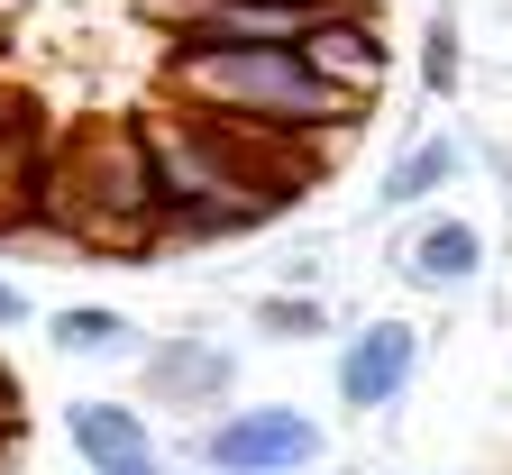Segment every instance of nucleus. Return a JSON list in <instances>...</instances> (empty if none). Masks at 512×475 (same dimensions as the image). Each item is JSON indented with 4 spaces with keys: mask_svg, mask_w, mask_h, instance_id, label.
<instances>
[{
    "mask_svg": "<svg viewBox=\"0 0 512 475\" xmlns=\"http://www.w3.org/2000/svg\"><path fill=\"white\" fill-rule=\"evenodd\" d=\"M165 92H174V110L266 128V138H302V147H330L357 119L302 64V46H165Z\"/></svg>",
    "mask_w": 512,
    "mask_h": 475,
    "instance_id": "f257e3e1",
    "label": "nucleus"
},
{
    "mask_svg": "<svg viewBox=\"0 0 512 475\" xmlns=\"http://www.w3.org/2000/svg\"><path fill=\"white\" fill-rule=\"evenodd\" d=\"M55 220L74 229L83 247H101V256H128V247L165 238L156 183H147V138L128 119L83 128V138L55 156ZM128 265H138V256H128Z\"/></svg>",
    "mask_w": 512,
    "mask_h": 475,
    "instance_id": "f03ea898",
    "label": "nucleus"
},
{
    "mask_svg": "<svg viewBox=\"0 0 512 475\" xmlns=\"http://www.w3.org/2000/svg\"><path fill=\"white\" fill-rule=\"evenodd\" d=\"M192 448H202V466H211V475H311L320 457H330L320 421H311V412H293V402H247V412L211 421Z\"/></svg>",
    "mask_w": 512,
    "mask_h": 475,
    "instance_id": "7ed1b4c3",
    "label": "nucleus"
},
{
    "mask_svg": "<svg viewBox=\"0 0 512 475\" xmlns=\"http://www.w3.org/2000/svg\"><path fill=\"white\" fill-rule=\"evenodd\" d=\"M421 375V329L412 320H366L339 348V402L348 412H394Z\"/></svg>",
    "mask_w": 512,
    "mask_h": 475,
    "instance_id": "20e7f679",
    "label": "nucleus"
},
{
    "mask_svg": "<svg viewBox=\"0 0 512 475\" xmlns=\"http://www.w3.org/2000/svg\"><path fill=\"white\" fill-rule=\"evenodd\" d=\"M302 64H311L339 101H375V83H384V37H375V19L348 0V10H330V19L302 37Z\"/></svg>",
    "mask_w": 512,
    "mask_h": 475,
    "instance_id": "39448f33",
    "label": "nucleus"
},
{
    "mask_svg": "<svg viewBox=\"0 0 512 475\" xmlns=\"http://www.w3.org/2000/svg\"><path fill=\"white\" fill-rule=\"evenodd\" d=\"M64 439L92 475H156V430L138 402H74L64 412Z\"/></svg>",
    "mask_w": 512,
    "mask_h": 475,
    "instance_id": "423d86ee",
    "label": "nucleus"
},
{
    "mask_svg": "<svg viewBox=\"0 0 512 475\" xmlns=\"http://www.w3.org/2000/svg\"><path fill=\"white\" fill-rule=\"evenodd\" d=\"M476 275H485V229L476 220L439 211V220H421L403 238V284H421V293H467Z\"/></svg>",
    "mask_w": 512,
    "mask_h": 475,
    "instance_id": "0eeeda50",
    "label": "nucleus"
},
{
    "mask_svg": "<svg viewBox=\"0 0 512 475\" xmlns=\"http://www.w3.org/2000/svg\"><path fill=\"white\" fill-rule=\"evenodd\" d=\"M458 174H467V147H458V138H412L394 165H384V183H375V211H421V201H439Z\"/></svg>",
    "mask_w": 512,
    "mask_h": 475,
    "instance_id": "6e6552de",
    "label": "nucleus"
},
{
    "mask_svg": "<svg viewBox=\"0 0 512 475\" xmlns=\"http://www.w3.org/2000/svg\"><path fill=\"white\" fill-rule=\"evenodd\" d=\"M46 348L55 357H83V366H110V357H138V320L110 311V302H64L46 320Z\"/></svg>",
    "mask_w": 512,
    "mask_h": 475,
    "instance_id": "1a4fd4ad",
    "label": "nucleus"
},
{
    "mask_svg": "<svg viewBox=\"0 0 512 475\" xmlns=\"http://www.w3.org/2000/svg\"><path fill=\"white\" fill-rule=\"evenodd\" d=\"M229 375H238V366H229L220 348H192V338H174V348H156V357H147V384H156L165 402H220V393H229Z\"/></svg>",
    "mask_w": 512,
    "mask_h": 475,
    "instance_id": "9d476101",
    "label": "nucleus"
},
{
    "mask_svg": "<svg viewBox=\"0 0 512 475\" xmlns=\"http://www.w3.org/2000/svg\"><path fill=\"white\" fill-rule=\"evenodd\" d=\"M330 329V311H320V293H266L256 302V338H275V348H302V338Z\"/></svg>",
    "mask_w": 512,
    "mask_h": 475,
    "instance_id": "9b49d317",
    "label": "nucleus"
},
{
    "mask_svg": "<svg viewBox=\"0 0 512 475\" xmlns=\"http://www.w3.org/2000/svg\"><path fill=\"white\" fill-rule=\"evenodd\" d=\"M421 83H430L439 101L458 92V19H448V10H439V19L421 28Z\"/></svg>",
    "mask_w": 512,
    "mask_h": 475,
    "instance_id": "f8f14e48",
    "label": "nucleus"
},
{
    "mask_svg": "<svg viewBox=\"0 0 512 475\" xmlns=\"http://www.w3.org/2000/svg\"><path fill=\"white\" fill-rule=\"evenodd\" d=\"M28 320H37V302H28L19 284H0V329H28Z\"/></svg>",
    "mask_w": 512,
    "mask_h": 475,
    "instance_id": "ddd939ff",
    "label": "nucleus"
},
{
    "mask_svg": "<svg viewBox=\"0 0 512 475\" xmlns=\"http://www.w3.org/2000/svg\"><path fill=\"white\" fill-rule=\"evenodd\" d=\"M0 46H10V0H0Z\"/></svg>",
    "mask_w": 512,
    "mask_h": 475,
    "instance_id": "4468645a",
    "label": "nucleus"
},
{
    "mask_svg": "<svg viewBox=\"0 0 512 475\" xmlns=\"http://www.w3.org/2000/svg\"><path fill=\"white\" fill-rule=\"evenodd\" d=\"M311 10H339V0H311Z\"/></svg>",
    "mask_w": 512,
    "mask_h": 475,
    "instance_id": "2eb2a0df",
    "label": "nucleus"
},
{
    "mask_svg": "<svg viewBox=\"0 0 512 475\" xmlns=\"http://www.w3.org/2000/svg\"><path fill=\"white\" fill-rule=\"evenodd\" d=\"M156 475H165V466H156Z\"/></svg>",
    "mask_w": 512,
    "mask_h": 475,
    "instance_id": "dca6fc26",
    "label": "nucleus"
}]
</instances>
